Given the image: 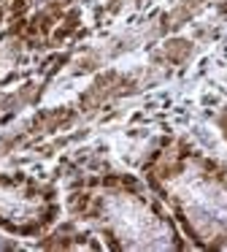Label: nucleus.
Returning <instances> with one entry per match:
<instances>
[{
  "mask_svg": "<svg viewBox=\"0 0 227 252\" xmlns=\"http://www.w3.org/2000/svg\"><path fill=\"white\" fill-rule=\"evenodd\" d=\"M214 125H216V130H219V136L225 138V144H227V106H225V109H219V111H216V117H214Z\"/></svg>",
  "mask_w": 227,
  "mask_h": 252,
  "instance_id": "obj_6",
  "label": "nucleus"
},
{
  "mask_svg": "<svg viewBox=\"0 0 227 252\" xmlns=\"http://www.w3.org/2000/svg\"><path fill=\"white\" fill-rule=\"evenodd\" d=\"M138 174L157 192L192 250L227 252V163L184 133L151 141Z\"/></svg>",
  "mask_w": 227,
  "mask_h": 252,
  "instance_id": "obj_2",
  "label": "nucleus"
},
{
  "mask_svg": "<svg viewBox=\"0 0 227 252\" xmlns=\"http://www.w3.org/2000/svg\"><path fill=\"white\" fill-rule=\"evenodd\" d=\"M11 3H14V0H0V28H3V25H5V19H8Z\"/></svg>",
  "mask_w": 227,
  "mask_h": 252,
  "instance_id": "obj_7",
  "label": "nucleus"
},
{
  "mask_svg": "<svg viewBox=\"0 0 227 252\" xmlns=\"http://www.w3.org/2000/svg\"><path fill=\"white\" fill-rule=\"evenodd\" d=\"M65 214L86 225L111 252H187L192 250L173 214L141 174L97 165L68 179Z\"/></svg>",
  "mask_w": 227,
  "mask_h": 252,
  "instance_id": "obj_1",
  "label": "nucleus"
},
{
  "mask_svg": "<svg viewBox=\"0 0 227 252\" xmlns=\"http://www.w3.org/2000/svg\"><path fill=\"white\" fill-rule=\"evenodd\" d=\"M62 192L54 182L0 168V233L41 239L62 220Z\"/></svg>",
  "mask_w": 227,
  "mask_h": 252,
  "instance_id": "obj_3",
  "label": "nucleus"
},
{
  "mask_svg": "<svg viewBox=\"0 0 227 252\" xmlns=\"http://www.w3.org/2000/svg\"><path fill=\"white\" fill-rule=\"evenodd\" d=\"M73 6L76 0H14L5 25H8V33L22 35L27 41H38L46 38L49 30Z\"/></svg>",
  "mask_w": 227,
  "mask_h": 252,
  "instance_id": "obj_4",
  "label": "nucleus"
},
{
  "mask_svg": "<svg viewBox=\"0 0 227 252\" xmlns=\"http://www.w3.org/2000/svg\"><path fill=\"white\" fill-rule=\"evenodd\" d=\"M38 250H106L97 233H92L86 225L76 220H59L49 233L35 239Z\"/></svg>",
  "mask_w": 227,
  "mask_h": 252,
  "instance_id": "obj_5",
  "label": "nucleus"
}]
</instances>
